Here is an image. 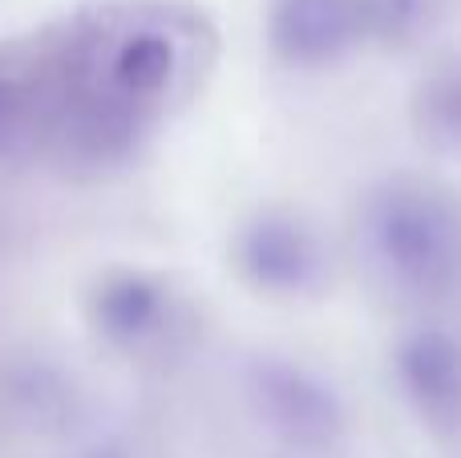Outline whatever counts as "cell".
Returning a JSON list of instances; mask_svg holds the SVG:
<instances>
[{
  "instance_id": "obj_1",
  "label": "cell",
  "mask_w": 461,
  "mask_h": 458,
  "mask_svg": "<svg viewBox=\"0 0 461 458\" xmlns=\"http://www.w3.org/2000/svg\"><path fill=\"white\" fill-rule=\"evenodd\" d=\"M53 94L49 162L65 170L126 167L154 142L186 89V41L162 21H102L41 49Z\"/></svg>"
},
{
  "instance_id": "obj_2",
  "label": "cell",
  "mask_w": 461,
  "mask_h": 458,
  "mask_svg": "<svg viewBox=\"0 0 461 458\" xmlns=\"http://www.w3.org/2000/svg\"><path fill=\"white\" fill-rule=\"evenodd\" d=\"M348 252L384 300L446 313L461 300V191L413 167L368 179L348 215Z\"/></svg>"
},
{
  "instance_id": "obj_3",
  "label": "cell",
  "mask_w": 461,
  "mask_h": 458,
  "mask_svg": "<svg viewBox=\"0 0 461 458\" xmlns=\"http://www.w3.org/2000/svg\"><path fill=\"white\" fill-rule=\"evenodd\" d=\"M243 422L279 458H344L357 418L344 386L312 357L292 349H255L235 370Z\"/></svg>"
},
{
  "instance_id": "obj_4",
  "label": "cell",
  "mask_w": 461,
  "mask_h": 458,
  "mask_svg": "<svg viewBox=\"0 0 461 458\" xmlns=\"http://www.w3.org/2000/svg\"><path fill=\"white\" fill-rule=\"evenodd\" d=\"M81 321L110 357L134 370H175L199 345V305L158 268L110 264L81 292Z\"/></svg>"
},
{
  "instance_id": "obj_5",
  "label": "cell",
  "mask_w": 461,
  "mask_h": 458,
  "mask_svg": "<svg viewBox=\"0 0 461 458\" xmlns=\"http://www.w3.org/2000/svg\"><path fill=\"white\" fill-rule=\"evenodd\" d=\"M230 272L271 305H316L332 292L340 252L316 215L292 203H259L227 235Z\"/></svg>"
},
{
  "instance_id": "obj_6",
  "label": "cell",
  "mask_w": 461,
  "mask_h": 458,
  "mask_svg": "<svg viewBox=\"0 0 461 458\" xmlns=\"http://www.w3.org/2000/svg\"><path fill=\"white\" fill-rule=\"evenodd\" d=\"M384 370L409 422L438 446H461V325L417 316L393 337Z\"/></svg>"
},
{
  "instance_id": "obj_7",
  "label": "cell",
  "mask_w": 461,
  "mask_h": 458,
  "mask_svg": "<svg viewBox=\"0 0 461 458\" xmlns=\"http://www.w3.org/2000/svg\"><path fill=\"white\" fill-rule=\"evenodd\" d=\"M267 53L284 73L324 78L365 49L357 0H271Z\"/></svg>"
},
{
  "instance_id": "obj_8",
  "label": "cell",
  "mask_w": 461,
  "mask_h": 458,
  "mask_svg": "<svg viewBox=\"0 0 461 458\" xmlns=\"http://www.w3.org/2000/svg\"><path fill=\"white\" fill-rule=\"evenodd\" d=\"M5 410L32 435H73L89 414L86 381L53 357H21L5 381Z\"/></svg>"
},
{
  "instance_id": "obj_9",
  "label": "cell",
  "mask_w": 461,
  "mask_h": 458,
  "mask_svg": "<svg viewBox=\"0 0 461 458\" xmlns=\"http://www.w3.org/2000/svg\"><path fill=\"white\" fill-rule=\"evenodd\" d=\"M49 130H53V97H49L41 53L5 57L0 61V167L49 162Z\"/></svg>"
},
{
  "instance_id": "obj_10",
  "label": "cell",
  "mask_w": 461,
  "mask_h": 458,
  "mask_svg": "<svg viewBox=\"0 0 461 458\" xmlns=\"http://www.w3.org/2000/svg\"><path fill=\"white\" fill-rule=\"evenodd\" d=\"M405 118L425 154L461 162V49L433 57L417 73L405 102Z\"/></svg>"
},
{
  "instance_id": "obj_11",
  "label": "cell",
  "mask_w": 461,
  "mask_h": 458,
  "mask_svg": "<svg viewBox=\"0 0 461 458\" xmlns=\"http://www.w3.org/2000/svg\"><path fill=\"white\" fill-rule=\"evenodd\" d=\"M365 49L413 53L438 32L441 0H357Z\"/></svg>"
}]
</instances>
